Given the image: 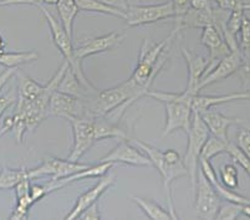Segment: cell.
I'll list each match as a JSON object with an SVG mask.
<instances>
[{
    "label": "cell",
    "mask_w": 250,
    "mask_h": 220,
    "mask_svg": "<svg viewBox=\"0 0 250 220\" xmlns=\"http://www.w3.org/2000/svg\"><path fill=\"white\" fill-rule=\"evenodd\" d=\"M69 63L63 61L58 71L50 79L49 82L44 85L42 94L34 100H20L18 99V106L14 117V127L13 131L15 132L18 142H22V137L26 132H33L34 129L42 123V121L50 116L49 105L50 97L54 91L58 90V85L60 82L63 72L67 69Z\"/></svg>",
    "instance_id": "1"
},
{
    "label": "cell",
    "mask_w": 250,
    "mask_h": 220,
    "mask_svg": "<svg viewBox=\"0 0 250 220\" xmlns=\"http://www.w3.org/2000/svg\"><path fill=\"white\" fill-rule=\"evenodd\" d=\"M146 96L165 103L166 124L162 137L176 132L178 129H182L186 133L189 132L193 116L192 101L195 95L184 90L183 92L148 91Z\"/></svg>",
    "instance_id": "2"
},
{
    "label": "cell",
    "mask_w": 250,
    "mask_h": 220,
    "mask_svg": "<svg viewBox=\"0 0 250 220\" xmlns=\"http://www.w3.org/2000/svg\"><path fill=\"white\" fill-rule=\"evenodd\" d=\"M133 144L137 146L143 153L146 154L147 157L149 158V160L152 162V165L157 168L158 173L161 174L163 179V185H165L166 196L168 199V206H169V213L172 215V219H178V215L176 214V210H174L173 205V197H172V183L176 180L177 178H181V177L188 176V171L186 165H184L183 160L178 163H172L167 162L163 157V151H160L156 147L151 146L148 143H145L142 140H133Z\"/></svg>",
    "instance_id": "3"
},
{
    "label": "cell",
    "mask_w": 250,
    "mask_h": 220,
    "mask_svg": "<svg viewBox=\"0 0 250 220\" xmlns=\"http://www.w3.org/2000/svg\"><path fill=\"white\" fill-rule=\"evenodd\" d=\"M38 8L42 10V15H44L47 24H49L52 41H54L55 46L58 47V50L61 53V55L63 56V60L69 63V66L71 67L72 71H74L75 74H76V76L79 77L80 82L87 88L88 91L96 92L97 88L90 82V80H87V77H86L85 72H83L81 61L77 60L76 56H75L72 39L67 35L66 31L63 30L61 22H59L58 20L54 18V15H52L44 5H39Z\"/></svg>",
    "instance_id": "4"
},
{
    "label": "cell",
    "mask_w": 250,
    "mask_h": 220,
    "mask_svg": "<svg viewBox=\"0 0 250 220\" xmlns=\"http://www.w3.org/2000/svg\"><path fill=\"white\" fill-rule=\"evenodd\" d=\"M209 129L206 126V123L202 120L201 115L197 112H193L192 123H190L189 132L188 136V144L187 151L183 160L184 165L187 168L188 177L190 179V185H192V193L194 196L195 184H197V173H198V164H199V156L201 151L203 148L206 140L209 137Z\"/></svg>",
    "instance_id": "5"
},
{
    "label": "cell",
    "mask_w": 250,
    "mask_h": 220,
    "mask_svg": "<svg viewBox=\"0 0 250 220\" xmlns=\"http://www.w3.org/2000/svg\"><path fill=\"white\" fill-rule=\"evenodd\" d=\"M174 17H176V10L172 0L156 5H141V4L129 5L126 10L127 28L154 24Z\"/></svg>",
    "instance_id": "6"
},
{
    "label": "cell",
    "mask_w": 250,
    "mask_h": 220,
    "mask_svg": "<svg viewBox=\"0 0 250 220\" xmlns=\"http://www.w3.org/2000/svg\"><path fill=\"white\" fill-rule=\"evenodd\" d=\"M194 212L201 219H215L219 210L220 197L215 192L214 187L204 177L201 169L197 173V184L194 192Z\"/></svg>",
    "instance_id": "7"
},
{
    "label": "cell",
    "mask_w": 250,
    "mask_h": 220,
    "mask_svg": "<svg viewBox=\"0 0 250 220\" xmlns=\"http://www.w3.org/2000/svg\"><path fill=\"white\" fill-rule=\"evenodd\" d=\"M49 111L51 116L61 117L67 121L74 119H91L85 99L63 94L58 90L50 97Z\"/></svg>",
    "instance_id": "8"
},
{
    "label": "cell",
    "mask_w": 250,
    "mask_h": 220,
    "mask_svg": "<svg viewBox=\"0 0 250 220\" xmlns=\"http://www.w3.org/2000/svg\"><path fill=\"white\" fill-rule=\"evenodd\" d=\"M91 164H86V163L72 162L70 160L45 157L42 160V164L39 165V167L29 169V176H30L31 180L45 176H50L51 177V180H56V179L65 178V177L71 176V174L76 173V172L86 169Z\"/></svg>",
    "instance_id": "9"
},
{
    "label": "cell",
    "mask_w": 250,
    "mask_h": 220,
    "mask_svg": "<svg viewBox=\"0 0 250 220\" xmlns=\"http://www.w3.org/2000/svg\"><path fill=\"white\" fill-rule=\"evenodd\" d=\"M74 133V146L67 160L72 162H79L83 154L96 143L94 123L91 119H74L70 120Z\"/></svg>",
    "instance_id": "10"
},
{
    "label": "cell",
    "mask_w": 250,
    "mask_h": 220,
    "mask_svg": "<svg viewBox=\"0 0 250 220\" xmlns=\"http://www.w3.org/2000/svg\"><path fill=\"white\" fill-rule=\"evenodd\" d=\"M125 38H126L125 34L113 31V33L106 34V35L87 39L81 44L74 46L75 56L79 61H83V59L88 58V56H94L97 54L106 53V51H112L121 45Z\"/></svg>",
    "instance_id": "11"
},
{
    "label": "cell",
    "mask_w": 250,
    "mask_h": 220,
    "mask_svg": "<svg viewBox=\"0 0 250 220\" xmlns=\"http://www.w3.org/2000/svg\"><path fill=\"white\" fill-rule=\"evenodd\" d=\"M201 42L208 49L209 53L208 67L206 71V74H208L223 58H226L230 53L231 50L229 49L228 44L224 40L220 28H218L214 24L208 25L202 29Z\"/></svg>",
    "instance_id": "12"
},
{
    "label": "cell",
    "mask_w": 250,
    "mask_h": 220,
    "mask_svg": "<svg viewBox=\"0 0 250 220\" xmlns=\"http://www.w3.org/2000/svg\"><path fill=\"white\" fill-rule=\"evenodd\" d=\"M116 182V176L111 173H106L104 176L100 177L99 182L94 185V187L88 189L87 192H85L83 194H81L79 198H77L76 203H75L74 208L65 215L63 219L65 220H74L79 219L81 213L85 209H87L88 206L92 205L94 203L99 201V199L104 196L106 190L110 189Z\"/></svg>",
    "instance_id": "13"
},
{
    "label": "cell",
    "mask_w": 250,
    "mask_h": 220,
    "mask_svg": "<svg viewBox=\"0 0 250 220\" xmlns=\"http://www.w3.org/2000/svg\"><path fill=\"white\" fill-rule=\"evenodd\" d=\"M243 60H244V56H243L240 50L230 51V53H229L226 58H223L222 60L208 72V74L204 75L203 79H202L201 82H199L198 85V91L203 90L207 86L226 80L229 76L235 74V72L238 71V69H239L240 65H242Z\"/></svg>",
    "instance_id": "14"
},
{
    "label": "cell",
    "mask_w": 250,
    "mask_h": 220,
    "mask_svg": "<svg viewBox=\"0 0 250 220\" xmlns=\"http://www.w3.org/2000/svg\"><path fill=\"white\" fill-rule=\"evenodd\" d=\"M99 162L124 163V164L135 165V167H151L152 165V162L146 154L137 146L135 147L128 143L127 140H122V142H120L112 151L104 156Z\"/></svg>",
    "instance_id": "15"
},
{
    "label": "cell",
    "mask_w": 250,
    "mask_h": 220,
    "mask_svg": "<svg viewBox=\"0 0 250 220\" xmlns=\"http://www.w3.org/2000/svg\"><path fill=\"white\" fill-rule=\"evenodd\" d=\"M113 165H115V163L99 162L97 164L90 165V167L86 168V169L76 172V173L65 177V178L56 179V180H50V182L45 183V185H46L47 192H49L50 194V193L56 192V190L66 187V185L69 184H72V183L75 182H80V180H85V179L90 178H100V177L108 173V171H110L111 168H113Z\"/></svg>",
    "instance_id": "16"
},
{
    "label": "cell",
    "mask_w": 250,
    "mask_h": 220,
    "mask_svg": "<svg viewBox=\"0 0 250 220\" xmlns=\"http://www.w3.org/2000/svg\"><path fill=\"white\" fill-rule=\"evenodd\" d=\"M182 55L186 60L188 69V81L186 91L192 95L199 94L198 85L204 75H206L207 67H208V60L206 58L195 55V54H193L192 51L187 49H182Z\"/></svg>",
    "instance_id": "17"
},
{
    "label": "cell",
    "mask_w": 250,
    "mask_h": 220,
    "mask_svg": "<svg viewBox=\"0 0 250 220\" xmlns=\"http://www.w3.org/2000/svg\"><path fill=\"white\" fill-rule=\"evenodd\" d=\"M243 101V100H250V91L234 92V94L227 95H201L197 94L193 97L192 110L193 112L203 113L204 111H208L215 106L224 105L228 102L233 101Z\"/></svg>",
    "instance_id": "18"
},
{
    "label": "cell",
    "mask_w": 250,
    "mask_h": 220,
    "mask_svg": "<svg viewBox=\"0 0 250 220\" xmlns=\"http://www.w3.org/2000/svg\"><path fill=\"white\" fill-rule=\"evenodd\" d=\"M244 1L243 0H238V3L235 4L233 9L229 11L228 19L226 20V24L222 26V34L224 36V40L228 44L229 49L231 51L239 49V42H238V34L240 31V26H242L243 18L245 15V10L243 8Z\"/></svg>",
    "instance_id": "19"
},
{
    "label": "cell",
    "mask_w": 250,
    "mask_h": 220,
    "mask_svg": "<svg viewBox=\"0 0 250 220\" xmlns=\"http://www.w3.org/2000/svg\"><path fill=\"white\" fill-rule=\"evenodd\" d=\"M201 117L203 120V122L206 123V126L208 127L209 132L212 133L215 137L220 138V140H228V129L230 126L234 124L242 123L239 119H231V117H227L223 113L218 112L214 110H208L204 111L203 113H201Z\"/></svg>",
    "instance_id": "20"
},
{
    "label": "cell",
    "mask_w": 250,
    "mask_h": 220,
    "mask_svg": "<svg viewBox=\"0 0 250 220\" xmlns=\"http://www.w3.org/2000/svg\"><path fill=\"white\" fill-rule=\"evenodd\" d=\"M30 187L31 179L25 178L14 188L15 194H17V205L10 214V219H28L31 206L35 204L30 196Z\"/></svg>",
    "instance_id": "21"
},
{
    "label": "cell",
    "mask_w": 250,
    "mask_h": 220,
    "mask_svg": "<svg viewBox=\"0 0 250 220\" xmlns=\"http://www.w3.org/2000/svg\"><path fill=\"white\" fill-rule=\"evenodd\" d=\"M58 91L63 92V94L71 95V96L80 97V99H87L90 95L94 92H90L83 83L80 82L79 77L76 76L72 69L67 66V69L63 72L62 77H61L60 82L58 85Z\"/></svg>",
    "instance_id": "22"
},
{
    "label": "cell",
    "mask_w": 250,
    "mask_h": 220,
    "mask_svg": "<svg viewBox=\"0 0 250 220\" xmlns=\"http://www.w3.org/2000/svg\"><path fill=\"white\" fill-rule=\"evenodd\" d=\"M58 8L60 22L62 25L63 30L66 31L67 35L72 39L74 36V21L79 14V6L75 0H59L56 4Z\"/></svg>",
    "instance_id": "23"
},
{
    "label": "cell",
    "mask_w": 250,
    "mask_h": 220,
    "mask_svg": "<svg viewBox=\"0 0 250 220\" xmlns=\"http://www.w3.org/2000/svg\"><path fill=\"white\" fill-rule=\"evenodd\" d=\"M75 1H76L77 6H79V10L80 11L97 13V14H106L126 20V11L122 10V9L108 5V4L101 1V0H75Z\"/></svg>",
    "instance_id": "24"
},
{
    "label": "cell",
    "mask_w": 250,
    "mask_h": 220,
    "mask_svg": "<svg viewBox=\"0 0 250 220\" xmlns=\"http://www.w3.org/2000/svg\"><path fill=\"white\" fill-rule=\"evenodd\" d=\"M15 75L18 77V99L34 100L42 94L44 85H40L28 75L20 72L19 70Z\"/></svg>",
    "instance_id": "25"
},
{
    "label": "cell",
    "mask_w": 250,
    "mask_h": 220,
    "mask_svg": "<svg viewBox=\"0 0 250 220\" xmlns=\"http://www.w3.org/2000/svg\"><path fill=\"white\" fill-rule=\"evenodd\" d=\"M133 201L137 204V206L142 210L147 218L152 220H169L172 219V215L169 212L163 209L162 206L157 201L148 198H141V197H132Z\"/></svg>",
    "instance_id": "26"
},
{
    "label": "cell",
    "mask_w": 250,
    "mask_h": 220,
    "mask_svg": "<svg viewBox=\"0 0 250 220\" xmlns=\"http://www.w3.org/2000/svg\"><path fill=\"white\" fill-rule=\"evenodd\" d=\"M38 60L39 54L34 50L21 51V53H17V51L6 53V51H4V53L0 54V65L4 67H19L25 63H30Z\"/></svg>",
    "instance_id": "27"
},
{
    "label": "cell",
    "mask_w": 250,
    "mask_h": 220,
    "mask_svg": "<svg viewBox=\"0 0 250 220\" xmlns=\"http://www.w3.org/2000/svg\"><path fill=\"white\" fill-rule=\"evenodd\" d=\"M30 178L28 168L11 169V168H1L0 171V190L14 189L22 179Z\"/></svg>",
    "instance_id": "28"
},
{
    "label": "cell",
    "mask_w": 250,
    "mask_h": 220,
    "mask_svg": "<svg viewBox=\"0 0 250 220\" xmlns=\"http://www.w3.org/2000/svg\"><path fill=\"white\" fill-rule=\"evenodd\" d=\"M227 146L228 142L220 140V138L215 137V136H209L208 140H206L203 148L201 151V156L199 160H212L213 158L219 156V154L226 153Z\"/></svg>",
    "instance_id": "29"
},
{
    "label": "cell",
    "mask_w": 250,
    "mask_h": 220,
    "mask_svg": "<svg viewBox=\"0 0 250 220\" xmlns=\"http://www.w3.org/2000/svg\"><path fill=\"white\" fill-rule=\"evenodd\" d=\"M219 177L224 187L228 189H236L239 187V173L234 164H224L219 171Z\"/></svg>",
    "instance_id": "30"
},
{
    "label": "cell",
    "mask_w": 250,
    "mask_h": 220,
    "mask_svg": "<svg viewBox=\"0 0 250 220\" xmlns=\"http://www.w3.org/2000/svg\"><path fill=\"white\" fill-rule=\"evenodd\" d=\"M240 215H243V204L224 200V203L219 205V210H218L215 219L234 220L238 219Z\"/></svg>",
    "instance_id": "31"
},
{
    "label": "cell",
    "mask_w": 250,
    "mask_h": 220,
    "mask_svg": "<svg viewBox=\"0 0 250 220\" xmlns=\"http://www.w3.org/2000/svg\"><path fill=\"white\" fill-rule=\"evenodd\" d=\"M227 153H229L233 162L239 165V167H242L247 172L248 176L250 177V158L238 147V144L233 143V142H228Z\"/></svg>",
    "instance_id": "32"
},
{
    "label": "cell",
    "mask_w": 250,
    "mask_h": 220,
    "mask_svg": "<svg viewBox=\"0 0 250 220\" xmlns=\"http://www.w3.org/2000/svg\"><path fill=\"white\" fill-rule=\"evenodd\" d=\"M240 45L239 49L243 56H248L250 54V19L244 15L242 26H240Z\"/></svg>",
    "instance_id": "33"
},
{
    "label": "cell",
    "mask_w": 250,
    "mask_h": 220,
    "mask_svg": "<svg viewBox=\"0 0 250 220\" xmlns=\"http://www.w3.org/2000/svg\"><path fill=\"white\" fill-rule=\"evenodd\" d=\"M236 72L243 82V87H244L243 91H250V54L244 56V60Z\"/></svg>",
    "instance_id": "34"
},
{
    "label": "cell",
    "mask_w": 250,
    "mask_h": 220,
    "mask_svg": "<svg viewBox=\"0 0 250 220\" xmlns=\"http://www.w3.org/2000/svg\"><path fill=\"white\" fill-rule=\"evenodd\" d=\"M59 0H1L0 5H56Z\"/></svg>",
    "instance_id": "35"
},
{
    "label": "cell",
    "mask_w": 250,
    "mask_h": 220,
    "mask_svg": "<svg viewBox=\"0 0 250 220\" xmlns=\"http://www.w3.org/2000/svg\"><path fill=\"white\" fill-rule=\"evenodd\" d=\"M17 101L18 95L15 94V91H9L0 96V120L4 116V113L8 111V108H10Z\"/></svg>",
    "instance_id": "36"
},
{
    "label": "cell",
    "mask_w": 250,
    "mask_h": 220,
    "mask_svg": "<svg viewBox=\"0 0 250 220\" xmlns=\"http://www.w3.org/2000/svg\"><path fill=\"white\" fill-rule=\"evenodd\" d=\"M238 147L250 158V131L240 129L238 133Z\"/></svg>",
    "instance_id": "37"
},
{
    "label": "cell",
    "mask_w": 250,
    "mask_h": 220,
    "mask_svg": "<svg viewBox=\"0 0 250 220\" xmlns=\"http://www.w3.org/2000/svg\"><path fill=\"white\" fill-rule=\"evenodd\" d=\"M79 219L83 220H99L101 219V213H100L99 209V201L94 203L92 205H90L87 209L83 210V213L80 214Z\"/></svg>",
    "instance_id": "38"
},
{
    "label": "cell",
    "mask_w": 250,
    "mask_h": 220,
    "mask_svg": "<svg viewBox=\"0 0 250 220\" xmlns=\"http://www.w3.org/2000/svg\"><path fill=\"white\" fill-rule=\"evenodd\" d=\"M30 196L33 198L34 203H38L42 199H44L45 197L49 196V192H47V188L45 184H31L30 187Z\"/></svg>",
    "instance_id": "39"
},
{
    "label": "cell",
    "mask_w": 250,
    "mask_h": 220,
    "mask_svg": "<svg viewBox=\"0 0 250 220\" xmlns=\"http://www.w3.org/2000/svg\"><path fill=\"white\" fill-rule=\"evenodd\" d=\"M18 70H19V67H5L4 71L0 72V92L3 91L4 86L9 82L11 77L15 76Z\"/></svg>",
    "instance_id": "40"
},
{
    "label": "cell",
    "mask_w": 250,
    "mask_h": 220,
    "mask_svg": "<svg viewBox=\"0 0 250 220\" xmlns=\"http://www.w3.org/2000/svg\"><path fill=\"white\" fill-rule=\"evenodd\" d=\"M189 1L190 0H172L174 10H176V17H174V19L182 17L187 11V9L189 8Z\"/></svg>",
    "instance_id": "41"
},
{
    "label": "cell",
    "mask_w": 250,
    "mask_h": 220,
    "mask_svg": "<svg viewBox=\"0 0 250 220\" xmlns=\"http://www.w3.org/2000/svg\"><path fill=\"white\" fill-rule=\"evenodd\" d=\"M189 8L194 10H209L212 9V5H210V0H190Z\"/></svg>",
    "instance_id": "42"
},
{
    "label": "cell",
    "mask_w": 250,
    "mask_h": 220,
    "mask_svg": "<svg viewBox=\"0 0 250 220\" xmlns=\"http://www.w3.org/2000/svg\"><path fill=\"white\" fill-rule=\"evenodd\" d=\"M13 127H14V117L11 115L3 120V123H1V127H0V138L3 137L5 133H8L9 131H11Z\"/></svg>",
    "instance_id": "43"
},
{
    "label": "cell",
    "mask_w": 250,
    "mask_h": 220,
    "mask_svg": "<svg viewBox=\"0 0 250 220\" xmlns=\"http://www.w3.org/2000/svg\"><path fill=\"white\" fill-rule=\"evenodd\" d=\"M213 1L217 4L218 8L226 11H230L238 3V0H213Z\"/></svg>",
    "instance_id": "44"
},
{
    "label": "cell",
    "mask_w": 250,
    "mask_h": 220,
    "mask_svg": "<svg viewBox=\"0 0 250 220\" xmlns=\"http://www.w3.org/2000/svg\"><path fill=\"white\" fill-rule=\"evenodd\" d=\"M104 3L108 4L111 6H115V8L122 9V10L126 11L128 9V3H127V0H101Z\"/></svg>",
    "instance_id": "45"
},
{
    "label": "cell",
    "mask_w": 250,
    "mask_h": 220,
    "mask_svg": "<svg viewBox=\"0 0 250 220\" xmlns=\"http://www.w3.org/2000/svg\"><path fill=\"white\" fill-rule=\"evenodd\" d=\"M243 215L250 218V203L249 204H243Z\"/></svg>",
    "instance_id": "46"
},
{
    "label": "cell",
    "mask_w": 250,
    "mask_h": 220,
    "mask_svg": "<svg viewBox=\"0 0 250 220\" xmlns=\"http://www.w3.org/2000/svg\"><path fill=\"white\" fill-rule=\"evenodd\" d=\"M5 46H6L5 39H4L3 36L0 35V54L4 53V51H5Z\"/></svg>",
    "instance_id": "47"
},
{
    "label": "cell",
    "mask_w": 250,
    "mask_h": 220,
    "mask_svg": "<svg viewBox=\"0 0 250 220\" xmlns=\"http://www.w3.org/2000/svg\"><path fill=\"white\" fill-rule=\"evenodd\" d=\"M141 1L142 0H127L128 5H138V4H141Z\"/></svg>",
    "instance_id": "48"
},
{
    "label": "cell",
    "mask_w": 250,
    "mask_h": 220,
    "mask_svg": "<svg viewBox=\"0 0 250 220\" xmlns=\"http://www.w3.org/2000/svg\"><path fill=\"white\" fill-rule=\"evenodd\" d=\"M243 8H244V10H250V3H245L243 4Z\"/></svg>",
    "instance_id": "49"
},
{
    "label": "cell",
    "mask_w": 250,
    "mask_h": 220,
    "mask_svg": "<svg viewBox=\"0 0 250 220\" xmlns=\"http://www.w3.org/2000/svg\"><path fill=\"white\" fill-rule=\"evenodd\" d=\"M0 1H1V0H0Z\"/></svg>",
    "instance_id": "50"
}]
</instances>
